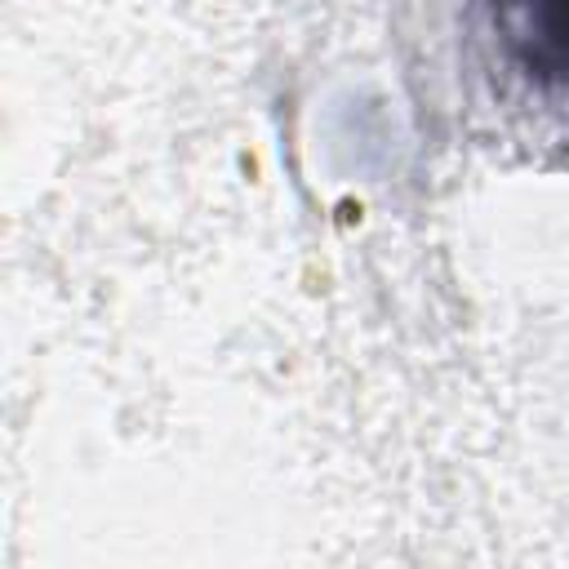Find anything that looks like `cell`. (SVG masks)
I'll return each mask as SVG.
<instances>
[{
	"label": "cell",
	"instance_id": "1",
	"mask_svg": "<svg viewBox=\"0 0 569 569\" xmlns=\"http://www.w3.org/2000/svg\"><path fill=\"white\" fill-rule=\"evenodd\" d=\"M502 22L529 71L569 84V0H502Z\"/></svg>",
	"mask_w": 569,
	"mask_h": 569
}]
</instances>
